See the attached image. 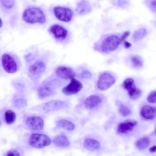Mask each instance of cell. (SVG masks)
Returning <instances> with one entry per match:
<instances>
[{
  "instance_id": "cell-17",
  "label": "cell",
  "mask_w": 156,
  "mask_h": 156,
  "mask_svg": "<svg viewBox=\"0 0 156 156\" xmlns=\"http://www.w3.org/2000/svg\"><path fill=\"white\" fill-rule=\"evenodd\" d=\"M83 146L87 149L90 151H95L99 149L100 147L99 142L92 138L86 139L83 143Z\"/></svg>"
},
{
  "instance_id": "cell-35",
  "label": "cell",
  "mask_w": 156,
  "mask_h": 156,
  "mask_svg": "<svg viewBox=\"0 0 156 156\" xmlns=\"http://www.w3.org/2000/svg\"><path fill=\"white\" fill-rule=\"evenodd\" d=\"M150 152L153 153L156 152V145H154L150 147L149 149Z\"/></svg>"
},
{
  "instance_id": "cell-9",
  "label": "cell",
  "mask_w": 156,
  "mask_h": 156,
  "mask_svg": "<svg viewBox=\"0 0 156 156\" xmlns=\"http://www.w3.org/2000/svg\"><path fill=\"white\" fill-rule=\"evenodd\" d=\"M25 123L27 127L32 130L40 131L43 130L44 128L43 120L39 116H29L26 119Z\"/></svg>"
},
{
  "instance_id": "cell-6",
  "label": "cell",
  "mask_w": 156,
  "mask_h": 156,
  "mask_svg": "<svg viewBox=\"0 0 156 156\" xmlns=\"http://www.w3.org/2000/svg\"><path fill=\"white\" fill-rule=\"evenodd\" d=\"M115 81V77L111 74L104 73L101 74L98 78L97 86L101 90H105L112 87Z\"/></svg>"
},
{
  "instance_id": "cell-28",
  "label": "cell",
  "mask_w": 156,
  "mask_h": 156,
  "mask_svg": "<svg viewBox=\"0 0 156 156\" xmlns=\"http://www.w3.org/2000/svg\"><path fill=\"white\" fill-rule=\"evenodd\" d=\"M147 101L149 103H156V90L151 92L147 98Z\"/></svg>"
},
{
  "instance_id": "cell-1",
  "label": "cell",
  "mask_w": 156,
  "mask_h": 156,
  "mask_svg": "<svg viewBox=\"0 0 156 156\" xmlns=\"http://www.w3.org/2000/svg\"><path fill=\"white\" fill-rule=\"evenodd\" d=\"M1 61L4 69L8 73H14L19 69L20 60L13 54L9 52L3 54L2 56Z\"/></svg>"
},
{
  "instance_id": "cell-30",
  "label": "cell",
  "mask_w": 156,
  "mask_h": 156,
  "mask_svg": "<svg viewBox=\"0 0 156 156\" xmlns=\"http://www.w3.org/2000/svg\"><path fill=\"white\" fill-rule=\"evenodd\" d=\"M80 75L81 77L83 78H89L91 75L90 73L86 70L83 71Z\"/></svg>"
},
{
  "instance_id": "cell-16",
  "label": "cell",
  "mask_w": 156,
  "mask_h": 156,
  "mask_svg": "<svg viewBox=\"0 0 156 156\" xmlns=\"http://www.w3.org/2000/svg\"><path fill=\"white\" fill-rule=\"evenodd\" d=\"M101 102L100 98L97 95H93L87 98L84 101L85 107L88 109H93L99 105Z\"/></svg>"
},
{
  "instance_id": "cell-2",
  "label": "cell",
  "mask_w": 156,
  "mask_h": 156,
  "mask_svg": "<svg viewBox=\"0 0 156 156\" xmlns=\"http://www.w3.org/2000/svg\"><path fill=\"white\" fill-rule=\"evenodd\" d=\"M22 17L23 20L29 23H44L45 16L43 11L37 7H32L26 9L24 11Z\"/></svg>"
},
{
  "instance_id": "cell-34",
  "label": "cell",
  "mask_w": 156,
  "mask_h": 156,
  "mask_svg": "<svg viewBox=\"0 0 156 156\" xmlns=\"http://www.w3.org/2000/svg\"><path fill=\"white\" fill-rule=\"evenodd\" d=\"M123 45L124 48L126 49L130 48L132 46L131 43L125 40L123 41Z\"/></svg>"
},
{
  "instance_id": "cell-21",
  "label": "cell",
  "mask_w": 156,
  "mask_h": 156,
  "mask_svg": "<svg viewBox=\"0 0 156 156\" xmlns=\"http://www.w3.org/2000/svg\"><path fill=\"white\" fill-rule=\"evenodd\" d=\"M151 140L147 137H143L140 138L136 142L135 144L137 148L142 150L147 148L150 145Z\"/></svg>"
},
{
  "instance_id": "cell-18",
  "label": "cell",
  "mask_w": 156,
  "mask_h": 156,
  "mask_svg": "<svg viewBox=\"0 0 156 156\" xmlns=\"http://www.w3.org/2000/svg\"><path fill=\"white\" fill-rule=\"evenodd\" d=\"M53 142L56 146L60 147H67L70 145V142L67 137L62 135L56 136L54 138Z\"/></svg>"
},
{
  "instance_id": "cell-12",
  "label": "cell",
  "mask_w": 156,
  "mask_h": 156,
  "mask_svg": "<svg viewBox=\"0 0 156 156\" xmlns=\"http://www.w3.org/2000/svg\"><path fill=\"white\" fill-rule=\"evenodd\" d=\"M65 105V103L62 101L52 100L45 103L43 109L46 112H49L60 109Z\"/></svg>"
},
{
  "instance_id": "cell-3",
  "label": "cell",
  "mask_w": 156,
  "mask_h": 156,
  "mask_svg": "<svg viewBox=\"0 0 156 156\" xmlns=\"http://www.w3.org/2000/svg\"><path fill=\"white\" fill-rule=\"evenodd\" d=\"M28 143L31 146L38 148H41L51 144L50 138L45 134L34 133L29 137Z\"/></svg>"
},
{
  "instance_id": "cell-15",
  "label": "cell",
  "mask_w": 156,
  "mask_h": 156,
  "mask_svg": "<svg viewBox=\"0 0 156 156\" xmlns=\"http://www.w3.org/2000/svg\"><path fill=\"white\" fill-rule=\"evenodd\" d=\"M45 67L43 62L38 60L30 66L29 68V72L33 76H38L43 72Z\"/></svg>"
},
{
  "instance_id": "cell-5",
  "label": "cell",
  "mask_w": 156,
  "mask_h": 156,
  "mask_svg": "<svg viewBox=\"0 0 156 156\" xmlns=\"http://www.w3.org/2000/svg\"><path fill=\"white\" fill-rule=\"evenodd\" d=\"M122 86L127 91L129 97L132 100L136 99L141 95V90L136 87L134 80L132 78L126 79L122 83Z\"/></svg>"
},
{
  "instance_id": "cell-11",
  "label": "cell",
  "mask_w": 156,
  "mask_h": 156,
  "mask_svg": "<svg viewBox=\"0 0 156 156\" xmlns=\"http://www.w3.org/2000/svg\"><path fill=\"white\" fill-rule=\"evenodd\" d=\"M49 31L56 39L60 40H65L67 36V30L62 26L58 24L52 26Z\"/></svg>"
},
{
  "instance_id": "cell-25",
  "label": "cell",
  "mask_w": 156,
  "mask_h": 156,
  "mask_svg": "<svg viewBox=\"0 0 156 156\" xmlns=\"http://www.w3.org/2000/svg\"><path fill=\"white\" fill-rule=\"evenodd\" d=\"M132 64L134 67L138 68L143 65V62L141 58L137 55L132 56L131 58Z\"/></svg>"
},
{
  "instance_id": "cell-23",
  "label": "cell",
  "mask_w": 156,
  "mask_h": 156,
  "mask_svg": "<svg viewBox=\"0 0 156 156\" xmlns=\"http://www.w3.org/2000/svg\"><path fill=\"white\" fill-rule=\"evenodd\" d=\"M147 34V31L146 29L144 28H140L134 32L132 38L134 41L137 42L144 38Z\"/></svg>"
},
{
  "instance_id": "cell-27",
  "label": "cell",
  "mask_w": 156,
  "mask_h": 156,
  "mask_svg": "<svg viewBox=\"0 0 156 156\" xmlns=\"http://www.w3.org/2000/svg\"><path fill=\"white\" fill-rule=\"evenodd\" d=\"M2 5L7 9L12 8L14 5V0H0Z\"/></svg>"
},
{
  "instance_id": "cell-33",
  "label": "cell",
  "mask_w": 156,
  "mask_h": 156,
  "mask_svg": "<svg viewBox=\"0 0 156 156\" xmlns=\"http://www.w3.org/2000/svg\"><path fill=\"white\" fill-rule=\"evenodd\" d=\"M150 3L151 8L156 11V0H151Z\"/></svg>"
},
{
  "instance_id": "cell-10",
  "label": "cell",
  "mask_w": 156,
  "mask_h": 156,
  "mask_svg": "<svg viewBox=\"0 0 156 156\" xmlns=\"http://www.w3.org/2000/svg\"><path fill=\"white\" fill-rule=\"evenodd\" d=\"M57 76L65 80H71L75 78L76 73L71 68L66 66H60L55 69Z\"/></svg>"
},
{
  "instance_id": "cell-32",
  "label": "cell",
  "mask_w": 156,
  "mask_h": 156,
  "mask_svg": "<svg viewBox=\"0 0 156 156\" xmlns=\"http://www.w3.org/2000/svg\"><path fill=\"white\" fill-rule=\"evenodd\" d=\"M130 32L129 31H126L124 32L120 37L121 41H123L129 36Z\"/></svg>"
},
{
  "instance_id": "cell-19",
  "label": "cell",
  "mask_w": 156,
  "mask_h": 156,
  "mask_svg": "<svg viewBox=\"0 0 156 156\" xmlns=\"http://www.w3.org/2000/svg\"><path fill=\"white\" fill-rule=\"evenodd\" d=\"M53 90L50 87L44 85L40 86L37 89V93L39 97L42 99L48 97L52 95Z\"/></svg>"
},
{
  "instance_id": "cell-26",
  "label": "cell",
  "mask_w": 156,
  "mask_h": 156,
  "mask_svg": "<svg viewBox=\"0 0 156 156\" xmlns=\"http://www.w3.org/2000/svg\"><path fill=\"white\" fill-rule=\"evenodd\" d=\"M119 111L121 114L124 117L128 116L131 113L130 110L127 107L124 105L120 106Z\"/></svg>"
},
{
  "instance_id": "cell-31",
  "label": "cell",
  "mask_w": 156,
  "mask_h": 156,
  "mask_svg": "<svg viewBox=\"0 0 156 156\" xmlns=\"http://www.w3.org/2000/svg\"><path fill=\"white\" fill-rule=\"evenodd\" d=\"M7 156H20L19 152L16 150H10L7 153Z\"/></svg>"
},
{
  "instance_id": "cell-14",
  "label": "cell",
  "mask_w": 156,
  "mask_h": 156,
  "mask_svg": "<svg viewBox=\"0 0 156 156\" xmlns=\"http://www.w3.org/2000/svg\"><path fill=\"white\" fill-rule=\"evenodd\" d=\"M140 115L144 119H154L156 117V107L148 105L143 106L140 110Z\"/></svg>"
},
{
  "instance_id": "cell-8",
  "label": "cell",
  "mask_w": 156,
  "mask_h": 156,
  "mask_svg": "<svg viewBox=\"0 0 156 156\" xmlns=\"http://www.w3.org/2000/svg\"><path fill=\"white\" fill-rule=\"evenodd\" d=\"M82 88V83L74 78L70 80V83L62 88V91L66 95H70L78 93Z\"/></svg>"
},
{
  "instance_id": "cell-20",
  "label": "cell",
  "mask_w": 156,
  "mask_h": 156,
  "mask_svg": "<svg viewBox=\"0 0 156 156\" xmlns=\"http://www.w3.org/2000/svg\"><path fill=\"white\" fill-rule=\"evenodd\" d=\"M57 126L69 131L74 130L75 128L74 124L66 119H62L57 121L56 123Z\"/></svg>"
},
{
  "instance_id": "cell-29",
  "label": "cell",
  "mask_w": 156,
  "mask_h": 156,
  "mask_svg": "<svg viewBox=\"0 0 156 156\" xmlns=\"http://www.w3.org/2000/svg\"><path fill=\"white\" fill-rule=\"evenodd\" d=\"M15 103L16 106L19 108L24 107L27 105L26 101L24 99L21 98L16 100Z\"/></svg>"
},
{
  "instance_id": "cell-36",
  "label": "cell",
  "mask_w": 156,
  "mask_h": 156,
  "mask_svg": "<svg viewBox=\"0 0 156 156\" xmlns=\"http://www.w3.org/2000/svg\"><path fill=\"white\" fill-rule=\"evenodd\" d=\"M155 134H156V127H155Z\"/></svg>"
},
{
  "instance_id": "cell-24",
  "label": "cell",
  "mask_w": 156,
  "mask_h": 156,
  "mask_svg": "<svg viewBox=\"0 0 156 156\" xmlns=\"http://www.w3.org/2000/svg\"><path fill=\"white\" fill-rule=\"evenodd\" d=\"M16 115L15 113L11 110L6 111L4 114V120L8 124L13 123L15 121Z\"/></svg>"
},
{
  "instance_id": "cell-7",
  "label": "cell",
  "mask_w": 156,
  "mask_h": 156,
  "mask_svg": "<svg viewBox=\"0 0 156 156\" xmlns=\"http://www.w3.org/2000/svg\"><path fill=\"white\" fill-rule=\"evenodd\" d=\"M53 11L57 19L63 22H69L71 20L73 17V11L68 8L56 6L54 8Z\"/></svg>"
},
{
  "instance_id": "cell-13",
  "label": "cell",
  "mask_w": 156,
  "mask_h": 156,
  "mask_svg": "<svg viewBox=\"0 0 156 156\" xmlns=\"http://www.w3.org/2000/svg\"><path fill=\"white\" fill-rule=\"evenodd\" d=\"M135 121L127 120L120 123L118 126L117 131L120 134H126L131 131L137 125Z\"/></svg>"
},
{
  "instance_id": "cell-22",
  "label": "cell",
  "mask_w": 156,
  "mask_h": 156,
  "mask_svg": "<svg viewBox=\"0 0 156 156\" xmlns=\"http://www.w3.org/2000/svg\"><path fill=\"white\" fill-rule=\"evenodd\" d=\"M91 10V7L86 1L83 0L77 5L76 10L80 14H83L89 12Z\"/></svg>"
},
{
  "instance_id": "cell-4",
  "label": "cell",
  "mask_w": 156,
  "mask_h": 156,
  "mask_svg": "<svg viewBox=\"0 0 156 156\" xmlns=\"http://www.w3.org/2000/svg\"><path fill=\"white\" fill-rule=\"evenodd\" d=\"M121 42L120 38L115 35L110 36L102 41L100 46L101 51L108 53L116 50Z\"/></svg>"
}]
</instances>
